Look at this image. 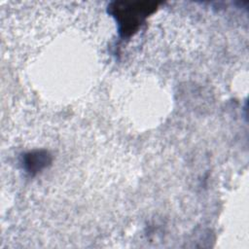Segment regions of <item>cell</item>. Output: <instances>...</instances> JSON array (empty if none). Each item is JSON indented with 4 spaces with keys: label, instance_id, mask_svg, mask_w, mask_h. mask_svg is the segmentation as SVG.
Segmentation results:
<instances>
[{
    "label": "cell",
    "instance_id": "obj_1",
    "mask_svg": "<svg viewBox=\"0 0 249 249\" xmlns=\"http://www.w3.org/2000/svg\"><path fill=\"white\" fill-rule=\"evenodd\" d=\"M124 7L117 5L114 8V15L120 23V31L124 36L131 35L141 24L143 18L153 11L148 3L124 4Z\"/></svg>",
    "mask_w": 249,
    "mask_h": 249
},
{
    "label": "cell",
    "instance_id": "obj_2",
    "mask_svg": "<svg viewBox=\"0 0 249 249\" xmlns=\"http://www.w3.org/2000/svg\"><path fill=\"white\" fill-rule=\"evenodd\" d=\"M46 161H47L46 156H41V154L39 153L36 156L29 157L26 161V164L29 165L30 170H35V169H40L43 165H45Z\"/></svg>",
    "mask_w": 249,
    "mask_h": 249
}]
</instances>
